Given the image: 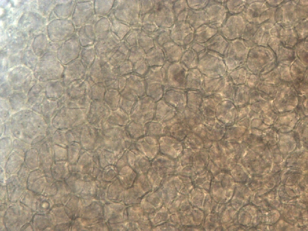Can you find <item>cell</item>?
<instances>
[{
  "mask_svg": "<svg viewBox=\"0 0 308 231\" xmlns=\"http://www.w3.org/2000/svg\"><path fill=\"white\" fill-rule=\"evenodd\" d=\"M37 116L35 119L28 120L27 124L23 117L16 120L13 118L7 124L11 135L29 144L38 137L46 135L47 128L46 123L39 116L36 119Z\"/></svg>",
  "mask_w": 308,
  "mask_h": 231,
  "instance_id": "6da1fadb",
  "label": "cell"
},
{
  "mask_svg": "<svg viewBox=\"0 0 308 231\" xmlns=\"http://www.w3.org/2000/svg\"><path fill=\"white\" fill-rule=\"evenodd\" d=\"M71 21L76 28L87 24H94L98 19L94 11V0H75Z\"/></svg>",
  "mask_w": 308,
  "mask_h": 231,
  "instance_id": "7a4b0ae2",
  "label": "cell"
},
{
  "mask_svg": "<svg viewBox=\"0 0 308 231\" xmlns=\"http://www.w3.org/2000/svg\"><path fill=\"white\" fill-rule=\"evenodd\" d=\"M120 40L111 31L105 37L96 40L94 45L96 55L101 59H109L120 44Z\"/></svg>",
  "mask_w": 308,
  "mask_h": 231,
  "instance_id": "3957f363",
  "label": "cell"
},
{
  "mask_svg": "<svg viewBox=\"0 0 308 231\" xmlns=\"http://www.w3.org/2000/svg\"><path fill=\"white\" fill-rule=\"evenodd\" d=\"M82 47L76 34L64 41L59 51L64 62H68L75 59L79 55Z\"/></svg>",
  "mask_w": 308,
  "mask_h": 231,
  "instance_id": "277c9868",
  "label": "cell"
},
{
  "mask_svg": "<svg viewBox=\"0 0 308 231\" xmlns=\"http://www.w3.org/2000/svg\"><path fill=\"white\" fill-rule=\"evenodd\" d=\"M94 26L93 24H87L76 29L75 34L82 47L94 45L96 37Z\"/></svg>",
  "mask_w": 308,
  "mask_h": 231,
  "instance_id": "5b68a950",
  "label": "cell"
},
{
  "mask_svg": "<svg viewBox=\"0 0 308 231\" xmlns=\"http://www.w3.org/2000/svg\"><path fill=\"white\" fill-rule=\"evenodd\" d=\"M115 0H94L95 15L98 19L107 17L113 9Z\"/></svg>",
  "mask_w": 308,
  "mask_h": 231,
  "instance_id": "8992f818",
  "label": "cell"
},
{
  "mask_svg": "<svg viewBox=\"0 0 308 231\" xmlns=\"http://www.w3.org/2000/svg\"><path fill=\"white\" fill-rule=\"evenodd\" d=\"M94 26L95 41L105 37L111 31L110 23L107 17L99 19Z\"/></svg>",
  "mask_w": 308,
  "mask_h": 231,
  "instance_id": "52a82bcc",
  "label": "cell"
},
{
  "mask_svg": "<svg viewBox=\"0 0 308 231\" xmlns=\"http://www.w3.org/2000/svg\"><path fill=\"white\" fill-rule=\"evenodd\" d=\"M79 55H80L82 62L87 67L91 65L95 60L96 55L94 46L82 47Z\"/></svg>",
  "mask_w": 308,
  "mask_h": 231,
  "instance_id": "ba28073f",
  "label": "cell"
},
{
  "mask_svg": "<svg viewBox=\"0 0 308 231\" xmlns=\"http://www.w3.org/2000/svg\"><path fill=\"white\" fill-rule=\"evenodd\" d=\"M13 147V141L10 136H5L1 139L0 140L1 159L8 157L12 151Z\"/></svg>",
  "mask_w": 308,
  "mask_h": 231,
  "instance_id": "9c48e42d",
  "label": "cell"
},
{
  "mask_svg": "<svg viewBox=\"0 0 308 231\" xmlns=\"http://www.w3.org/2000/svg\"><path fill=\"white\" fill-rule=\"evenodd\" d=\"M107 17L110 21L111 31L121 39L123 34L122 23L115 17L112 10Z\"/></svg>",
  "mask_w": 308,
  "mask_h": 231,
  "instance_id": "30bf717a",
  "label": "cell"
},
{
  "mask_svg": "<svg viewBox=\"0 0 308 231\" xmlns=\"http://www.w3.org/2000/svg\"><path fill=\"white\" fill-rule=\"evenodd\" d=\"M30 144L21 140L16 139L13 141V150L25 156L26 152L30 149Z\"/></svg>",
  "mask_w": 308,
  "mask_h": 231,
  "instance_id": "8fae6325",
  "label": "cell"
}]
</instances>
